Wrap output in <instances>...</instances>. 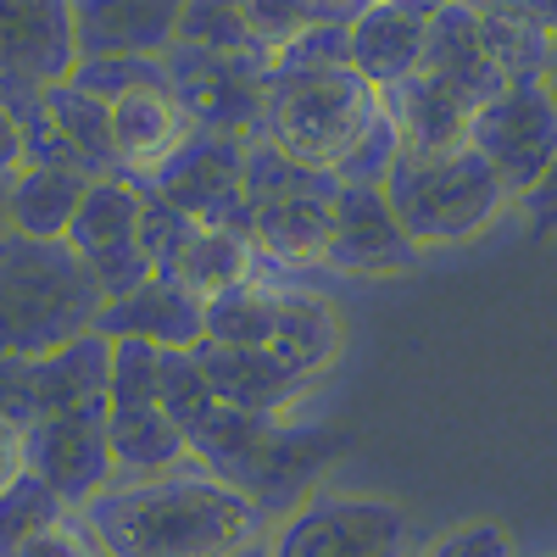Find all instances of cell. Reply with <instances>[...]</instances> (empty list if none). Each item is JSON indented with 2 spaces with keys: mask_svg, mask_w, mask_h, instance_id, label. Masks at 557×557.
Segmentation results:
<instances>
[{
  "mask_svg": "<svg viewBox=\"0 0 557 557\" xmlns=\"http://www.w3.org/2000/svg\"><path fill=\"white\" fill-rule=\"evenodd\" d=\"M341 7H362V0H341Z\"/></svg>",
  "mask_w": 557,
  "mask_h": 557,
  "instance_id": "38",
  "label": "cell"
},
{
  "mask_svg": "<svg viewBox=\"0 0 557 557\" xmlns=\"http://www.w3.org/2000/svg\"><path fill=\"white\" fill-rule=\"evenodd\" d=\"M396 151H401V134H396V123H391V112L380 107L374 112V123H368L357 139H351V151L335 162V178H357V184H385V173H391V162H396Z\"/></svg>",
  "mask_w": 557,
  "mask_h": 557,
  "instance_id": "30",
  "label": "cell"
},
{
  "mask_svg": "<svg viewBox=\"0 0 557 557\" xmlns=\"http://www.w3.org/2000/svg\"><path fill=\"white\" fill-rule=\"evenodd\" d=\"M541 84L552 89V101H557V34H552V51H546V67H541Z\"/></svg>",
  "mask_w": 557,
  "mask_h": 557,
  "instance_id": "35",
  "label": "cell"
},
{
  "mask_svg": "<svg viewBox=\"0 0 557 557\" xmlns=\"http://www.w3.org/2000/svg\"><path fill=\"white\" fill-rule=\"evenodd\" d=\"M524 212V228H530V240H552L557 235V157L546 162V173L530 184V190L513 201Z\"/></svg>",
  "mask_w": 557,
  "mask_h": 557,
  "instance_id": "32",
  "label": "cell"
},
{
  "mask_svg": "<svg viewBox=\"0 0 557 557\" xmlns=\"http://www.w3.org/2000/svg\"><path fill=\"white\" fill-rule=\"evenodd\" d=\"M107 374H112L107 330H84L67 346L34 351V357H0V412L12 424H34V418L107 396Z\"/></svg>",
  "mask_w": 557,
  "mask_h": 557,
  "instance_id": "10",
  "label": "cell"
},
{
  "mask_svg": "<svg viewBox=\"0 0 557 557\" xmlns=\"http://www.w3.org/2000/svg\"><path fill=\"white\" fill-rule=\"evenodd\" d=\"M374 112H380V89L351 62H278V57H268L257 134L285 151L290 162L335 173V162L374 123Z\"/></svg>",
  "mask_w": 557,
  "mask_h": 557,
  "instance_id": "3",
  "label": "cell"
},
{
  "mask_svg": "<svg viewBox=\"0 0 557 557\" xmlns=\"http://www.w3.org/2000/svg\"><path fill=\"white\" fill-rule=\"evenodd\" d=\"M173 45H196V51H257L240 0H184Z\"/></svg>",
  "mask_w": 557,
  "mask_h": 557,
  "instance_id": "29",
  "label": "cell"
},
{
  "mask_svg": "<svg viewBox=\"0 0 557 557\" xmlns=\"http://www.w3.org/2000/svg\"><path fill=\"white\" fill-rule=\"evenodd\" d=\"M380 107L391 112L396 134L407 151H451L469 146V101L457 96L446 78H435L430 67H412L407 78L380 89Z\"/></svg>",
  "mask_w": 557,
  "mask_h": 557,
  "instance_id": "21",
  "label": "cell"
},
{
  "mask_svg": "<svg viewBox=\"0 0 557 557\" xmlns=\"http://www.w3.org/2000/svg\"><path fill=\"white\" fill-rule=\"evenodd\" d=\"M23 162H28V139H23V123H17L12 101L0 96V184H12Z\"/></svg>",
  "mask_w": 557,
  "mask_h": 557,
  "instance_id": "33",
  "label": "cell"
},
{
  "mask_svg": "<svg viewBox=\"0 0 557 557\" xmlns=\"http://www.w3.org/2000/svg\"><path fill=\"white\" fill-rule=\"evenodd\" d=\"M84 168L67 162H23L17 178L7 184V228L17 235H39V240H62L67 223L84 201Z\"/></svg>",
  "mask_w": 557,
  "mask_h": 557,
  "instance_id": "24",
  "label": "cell"
},
{
  "mask_svg": "<svg viewBox=\"0 0 557 557\" xmlns=\"http://www.w3.org/2000/svg\"><path fill=\"white\" fill-rule=\"evenodd\" d=\"M391 7H407V12H418V17H430V12L446 7V0H391Z\"/></svg>",
  "mask_w": 557,
  "mask_h": 557,
  "instance_id": "37",
  "label": "cell"
},
{
  "mask_svg": "<svg viewBox=\"0 0 557 557\" xmlns=\"http://www.w3.org/2000/svg\"><path fill=\"white\" fill-rule=\"evenodd\" d=\"M139 212H146V184L123 173H101L84 184V201L62 235L107 296H123L139 278H151L146 246H139Z\"/></svg>",
  "mask_w": 557,
  "mask_h": 557,
  "instance_id": "9",
  "label": "cell"
},
{
  "mask_svg": "<svg viewBox=\"0 0 557 557\" xmlns=\"http://www.w3.org/2000/svg\"><path fill=\"white\" fill-rule=\"evenodd\" d=\"M78 513L117 557H223L262 535L268 513L190 451L157 474H112Z\"/></svg>",
  "mask_w": 557,
  "mask_h": 557,
  "instance_id": "1",
  "label": "cell"
},
{
  "mask_svg": "<svg viewBox=\"0 0 557 557\" xmlns=\"http://www.w3.org/2000/svg\"><path fill=\"white\" fill-rule=\"evenodd\" d=\"M240 12H246L251 45L273 57V51H285V45H296L307 28L351 17L357 7H341V0H240Z\"/></svg>",
  "mask_w": 557,
  "mask_h": 557,
  "instance_id": "28",
  "label": "cell"
},
{
  "mask_svg": "<svg viewBox=\"0 0 557 557\" xmlns=\"http://www.w3.org/2000/svg\"><path fill=\"white\" fill-rule=\"evenodd\" d=\"M524 7H530V12H535V17L552 28V34H557V0H524Z\"/></svg>",
  "mask_w": 557,
  "mask_h": 557,
  "instance_id": "36",
  "label": "cell"
},
{
  "mask_svg": "<svg viewBox=\"0 0 557 557\" xmlns=\"http://www.w3.org/2000/svg\"><path fill=\"white\" fill-rule=\"evenodd\" d=\"M257 246L240 223H196L190 228V240H184V251L173 257L168 278H178L190 296L212 301L223 290H235L246 285V278H257Z\"/></svg>",
  "mask_w": 557,
  "mask_h": 557,
  "instance_id": "25",
  "label": "cell"
},
{
  "mask_svg": "<svg viewBox=\"0 0 557 557\" xmlns=\"http://www.w3.org/2000/svg\"><path fill=\"white\" fill-rule=\"evenodd\" d=\"M246 146L251 134L196 123L184 134V146L157 168V178H146V190L201 223H240L246 218Z\"/></svg>",
  "mask_w": 557,
  "mask_h": 557,
  "instance_id": "11",
  "label": "cell"
},
{
  "mask_svg": "<svg viewBox=\"0 0 557 557\" xmlns=\"http://www.w3.org/2000/svg\"><path fill=\"white\" fill-rule=\"evenodd\" d=\"M435 78H446L451 89L469 107H480L491 89H502L507 78L496 73V62L485 57L480 45V23H474V7L469 0H446L441 12H430V34H424V62Z\"/></svg>",
  "mask_w": 557,
  "mask_h": 557,
  "instance_id": "23",
  "label": "cell"
},
{
  "mask_svg": "<svg viewBox=\"0 0 557 557\" xmlns=\"http://www.w3.org/2000/svg\"><path fill=\"white\" fill-rule=\"evenodd\" d=\"M162 67H168L173 96L184 101V112H190V123L257 134V123H262V78H268L262 51H196V45H168Z\"/></svg>",
  "mask_w": 557,
  "mask_h": 557,
  "instance_id": "12",
  "label": "cell"
},
{
  "mask_svg": "<svg viewBox=\"0 0 557 557\" xmlns=\"http://www.w3.org/2000/svg\"><path fill=\"white\" fill-rule=\"evenodd\" d=\"M96 330L134 335V341H151V346H196L201 341V296H190L168 273H151V278H139L134 290L107 296Z\"/></svg>",
  "mask_w": 557,
  "mask_h": 557,
  "instance_id": "22",
  "label": "cell"
},
{
  "mask_svg": "<svg viewBox=\"0 0 557 557\" xmlns=\"http://www.w3.org/2000/svg\"><path fill=\"white\" fill-rule=\"evenodd\" d=\"M469 146L502 178L507 196H524L557 157V101L541 78H507L469 112Z\"/></svg>",
  "mask_w": 557,
  "mask_h": 557,
  "instance_id": "8",
  "label": "cell"
},
{
  "mask_svg": "<svg viewBox=\"0 0 557 557\" xmlns=\"http://www.w3.org/2000/svg\"><path fill=\"white\" fill-rule=\"evenodd\" d=\"M23 462H28V474H39L73 507L89 502L117 474V457H112V441H107V396L23 424Z\"/></svg>",
  "mask_w": 557,
  "mask_h": 557,
  "instance_id": "13",
  "label": "cell"
},
{
  "mask_svg": "<svg viewBox=\"0 0 557 557\" xmlns=\"http://www.w3.org/2000/svg\"><path fill=\"white\" fill-rule=\"evenodd\" d=\"M407 546H418L407 507L385 496H351L318 485L273 530L278 557H396Z\"/></svg>",
  "mask_w": 557,
  "mask_h": 557,
  "instance_id": "7",
  "label": "cell"
},
{
  "mask_svg": "<svg viewBox=\"0 0 557 557\" xmlns=\"http://www.w3.org/2000/svg\"><path fill=\"white\" fill-rule=\"evenodd\" d=\"M474 23H480V45L496 62L502 78H541L546 51H552V28L524 7V0H469Z\"/></svg>",
  "mask_w": 557,
  "mask_h": 557,
  "instance_id": "26",
  "label": "cell"
},
{
  "mask_svg": "<svg viewBox=\"0 0 557 557\" xmlns=\"http://www.w3.org/2000/svg\"><path fill=\"white\" fill-rule=\"evenodd\" d=\"M73 62V0H0V89H45Z\"/></svg>",
  "mask_w": 557,
  "mask_h": 557,
  "instance_id": "16",
  "label": "cell"
},
{
  "mask_svg": "<svg viewBox=\"0 0 557 557\" xmlns=\"http://www.w3.org/2000/svg\"><path fill=\"white\" fill-rule=\"evenodd\" d=\"M207 385L246 412H296L318 380L290 368L273 346H235V341H196L190 346Z\"/></svg>",
  "mask_w": 557,
  "mask_h": 557,
  "instance_id": "18",
  "label": "cell"
},
{
  "mask_svg": "<svg viewBox=\"0 0 557 557\" xmlns=\"http://www.w3.org/2000/svg\"><path fill=\"white\" fill-rule=\"evenodd\" d=\"M424 34H430V17L391 7V0H362L346 17V62L374 89H385L424 62Z\"/></svg>",
  "mask_w": 557,
  "mask_h": 557,
  "instance_id": "20",
  "label": "cell"
},
{
  "mask_svg": "<svg viewBox=\"0 0 557 557\" xmlns=\"http://www.w3.org/2000/svg\"><path fill=\"white\" fill-rule=\"evenodd\" d=\"M335 201V173L290 162L262 134L246 146V218L240 228L251 235L262 262L278 268H318L323 262V228H330Z\"/></svg>",
  "mask_w": 557,
  "mask_h": 557,
  "instance_id": "5",
  "label": "cell"
},
{
  "mask_svg": "<svg viewBox=\"0 0 557 557\" xmlns=\"http://www.w3.org/2000/svg\"><path fill=\"white\" fill-rule=\"evenodd\" d=\"M73 513V502L57 496L51 485H45L39 474H17L7 491H0V557H12V552H34L39 535L51 530L57 519Z\"/></svg>",
  "mask_w": 557,
  "mask_h": 557,
  "instance_id": "27",
  "label": "cell"
},
{
  "mask_svg": "<svg viewBox=\"0 0 557 557\" xmlns=\"http://www.w3.org/2000/svg\"><path fill=\"white\" fill-rule=\"evenodd\" d=\"M184 0H73L78 57H162Z\"/></svg>",
  "mask_w": 557,
  "mask_h": 557,
  "instance_id": "19",
  "label": "cell"
},
{
  "mask_svg": "<svg viewBox=\"0 0 557 557\" xmlns=\"http://www.w3.org/2000/svg\"><path fill=\"white\" fill-rule=\"evenodd\" d=\"M341 451H346L341 430L307 424L296 412H273L257 435V446H251V457L235 469V485L262 507V513H290Z\"/></svg>",
  "mask_w": 557,
  "mask_h": 557,
  "instance_id": "14",
  "label": "cell"
},
{
  "mask_svg": "<svg viewBox=\"0 0 557 557\" xmlns=\"http://www.w3.org/2000/svg\"><path fill=\"white\" fill-rule=\"evenodd\" d=\"M107 117H112V162L123 178H157V168L184 146V134H190V112H184V101L173 96L168 84V67L139 78L128 89H117V96L107 101Z\"/></svg>",
  "mask_w": 557,
  "mask_h": 557,
  "instance_id": "17",
  "label": "cell"
},
{
  "mask_svg": "<svg viewBox=\"0 0 557 557\" xmlns=\"http://www.w3.org/2000/svg\"><path fill=\"white\" fill-rule=\"evenodd\" d=\"M157 351L151 341L112 335V374H107V441L117 474H157L190 457L178 418L157 391Z\"/></svg>",
  "mask_w": 557,
  "mask_h": 557,
  "instance_id": "6",
  "label": "cell"
},
{
  "mask_svg": "<svg viewBox=\"0 0 557 557\" xmlns=\"http://www.w3.org/2000/svg\"><path fill=\"white\" fill-rule=\"evenodd\" d=\"M385 196L412 235L418 251L474 240L480 228H491L513 196L502 190V178L485 168L474 146H451V151H396L385 173Z\"/></svg>",
  "mask_w": 557,
  "mask_h": 557,
  "instance_id": "4",
  "label": "cell"
},
{
  "mask_svg": "<svg viewBox=\"0 0 557 557\" xmlns=\"http://www.w3.org/2000/svg\"><path fill=\"white\" fill-rule=\"evenodd\" d=\"M430 552H441V557H502L507 546V530H496L491 519H480V524H462V530H446V535H435V541H424Z\"/></svg>",
  "mask_w": 557,
  "mask_h": 557,
  "instance_id": "31",
  "label": "cell"
},
{
  "mask_svg": "<svg viewBox=\"0 0 557 557\" xmlns=\"http://www.w3.org/2000/svg\"><path fill=\"white\" fill-rule=\"evenodd\" d=\"M23 469H28L23 462V424H12V418L0 412V491H7Z\"/></svg>",
  "mask_w": 557,
  "mask_h": 557,
  "instance_id": "34",
  "label": "cell"
},
{
  "mask_svg": "<svg viewBox=\"0 0 557 557\" xmlns=\"http://www.w3.org/2000/svg\"><path fill=\"white\" fill-rule=\"evenodd\" d=\"M107 290L67 240L0 228V357H34L96 330Z\"/></svg>",
  "mask_w": 557,
  "mask_h": 557,
  "instance_id": "2",
  "label": "cell"
},
{
  "mask_svg": "<svg viewBox=\"0 0 557 557\" xmlns=\"http://www.w3.org/2000/svg\"><path fill=\"white\" fill-rule=\"evenodd\" d=\"M412 235L401 228L385 184H357L335 178V201H330V228H323V268L335 273H368V278H391L418 268Z\"/></svg>",
  "mask_w": 557,
  "mask_h": 557,
  "instance_id": "15",
  "label": "cell"
}]
</instances>
